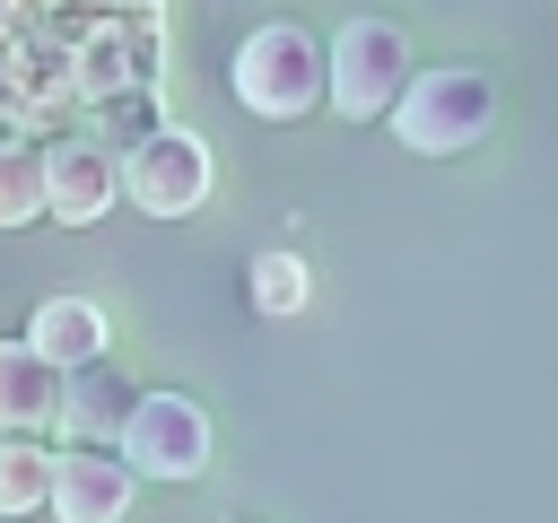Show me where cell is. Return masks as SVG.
<instances>
[{
  "label": "cell",
  "instance_id": "1",
  "mask_svg": "<svg viewBox=\"0 0 558 523\" xmlns=\"http://www.w3.org/2000/svg\"><path fill=\"white\" fill-rule=\"evenodd\" d=\"M235 105L262 113V122H305L314 105H331V44L296 17H262L244 44H235V70H227Z\"/></svg>",
  "mask_w": 558,
  "mask_h": 523
},
{
  "label": "cell",
  "instance_id": "2",
  "mask_svg": "<svg viewBox=\"0 0 558 523\" xmlns=\"http://www.w3.org/2000/svg\"><path fill=\"white\" fill-rule=\"evenodd\" d=\"M488 122H497V78L471 70V61L418 70V78L401 87V105H392V139H401L410 157H462V148L488 139Z\"/></svg>",
  "mask_w": 558,
  "mask_h": 523
},
{
  "label": "cell",
  "instance_id": "3",
  "mask_svg": "<svg viewBox=\"0 0 558 523\" xmlns=\"http://www.w3.org/2000/svg\"><path fill=\"white\" fill-rule=\"evenodd\" d=\"M418 78L401 17H340L331 35V113L340 122H392L401 87Z\"/></svg>",
  "mask_w": 558,
  "mask_h": 523
},
{
  "label": "cell",
  "instance_id": "4",
  "mask_svg": "<svg viewBox=\"0 0 558 523\" xmlns=\"http://www.w3.org/2000/svg\"><path fill=\"white\" fill-rule=\"evenodd\" d=\"M209 183H218V157H209V139L183 131V122H157V131L122 157V200L148 209V218H192V209L209 200Z\"/></svg>",
  "mask_w": 558,
  "mask_h": 523
},
{
  "label": "cell",
  "instance_id": "5",
  "mask_svg": "<svg viewBox=\"0 0 558 523\" xmlns=\"http://www.w3.org/2000/svg\"><path fill=\"white\" fill-rule=\"evenodd\" d=\"M0 105L9 122L35 139V131H61L78 113V70H70V44H52L44 26H17L0 44Z\"/></svg>",
  "mask_w": 558,
  "mask_h": 523
},
{
  "label": "cell",
  "instance_id": "6",
  "mask_svg": "<svg viewBox=\"0 0 558 523\" xmlns=\"http://www.w3.org/2000/svg\"><path fill=\"white\" fill-rule=\"evenodd\" d=\"M122 462L140 479H201L209 471V410L192 392H140L122 427Z\"/></svg>",
  "mask_w": 558,
  "mask_h": 523
},
{
  "label": "cell",
  "instance_id": "7",
  "mask_svg": "<svg viewBox=\"0 0 558 523\" xmlns=\"http://www.w3.org/2000/svg\"><path fill=\"white\" fill-rule=\"evenodd\" d=\"M44 192H52L44 218H61V227H96V218L122 200V148H105L96 131H61V139H44Z\"/></svg>",
  "mask_w": 558,
  "mask_h": 523
},
{
  "label": "cell",
  "instance_id": "8",
  "mask_svg": "<svg viewBox=\"0 0 558 523\" xmlns=\"http://www.w3.org/2000/svg\"><path fill=\"white\" fill-rule=\"evenodd\" d=\"M131 488H140V471L113 445H70L52 462V523H122Z\"/></svg>",
  "mask_w": 558,
  "mask_h": 523
},
{
  "label": "cell",
  "instance_id": "9",
  "mask_svg": "<svg viewBox=\"0 0 558 523\" xmlns=\"http://www.w3.org/2000/svg\"><path fill=\"white\" fill-rule=\"evenodd\" d=\"M131 410H140V392H131V375L122 366H70L61 375V436H78V445H113L122 453V427H131Z\"/></svg>",
  "mask_w": 558,
  "mask_h": 523
},
{
  "label": "cell",
  "instance_id": "10",
  "mask_svg": "<svg viewBox=\"0 0 558 523\" xmlns=\"http://www.w3.org/2000/svg\"><path fill=\"white\" fill-rule=\"evenodd\" d=\"M105 340H113V323H105V305L96 296H78V288H61V296H44L35 314H26V349L44 357V366H96L105 357Z\"/></svg>",
  "mask_w": 558,
  "mask_h": 523
},
{
  "label": "cell",
  "instance_id": "11",
  "mask_svg": "<svg viewBox=\"0 0 558 523\" xmlns=\"http://www.w3.org/2000/svg\"><path fill=\"white\" fill-rule=\"evenodd\" d=\"M61 418V366H44L26 340H0V436H44Z\"/></svg>",
  "mask_w": 558,
  "mask_h": 523
},
{
  "label": "cell",
  "instance_id": "12",
  "mask_svg": "<svg viewBox=\"0 0 558 523\" xmlns=\"http://www.w3.org/2000/svg\"><path fill=\"white\" fill-rule=\"evenodd\" d=\"M44 209H52V192H44V139L9 131L0 139V227H35Z\"/></svg>",
  "mask_w": 558,
  "mask_h": 523
},
{
  "label": "cell",
  "instance_id": "13",
  "mask_svg": "<svg viewBox=\"0 0 558 523\" xmlns=\"http://www.w3.org/2000/svg\"><path fill=\"white\" fill-rule=\"evenodd\" d=\"M52 462L35 436H0V514H52Z\"/></svg>",
  "mask_w": 558,
  "mask_h": 523
},
{
  "label": "cell",
  "instance_id": "14",
  "mask_svg": "<svg viewBox=\"0 0 558 523\" xmlns=\"http://www.w3.org/2000/svg\"><path fill=\"white\" fill-rule=\"evenodd\" d=\"M244 288H253V305H262V314H305V296H314V270H305V253L270 244V253H253Z\"/></svg>",
  "mask_w": 558,
  "mask_h": 523
},
{
  "label": "cell",
  "instance_id": "15",
  "mask_svg": "<svg viewBox=\"0 0 558 523\" xmlns=\"http://www.w3.org/2000/svg\"><path fill=\"white\" fill-rule=\"evenodd\" d=\"M87 131H96L105 148H122V157H131V148L157 131V96H148V87H131V96H105V105H87Z\"/></svg>",
  "mask_w": 558,
  "mask_h": 523
},
{
  "label": "cell",
  "instance_id": "16",
  "mask_svg": "<svg viewBox=\"0 0 558 523\" xmlns=\"http://www.w3.org/2000/svg\"><path fill=\"white\" fill-rule=\"evenodd\" d=\"M17 26H26V9H17V0H0V44H9Z\"/></svg>",
  "mask_w": 558,
  "mask_h": 523
},
{
  "label": "cell",
  "instance_id": "17",
  "mask_svg": "<svg viewBox=\"0 0 558 523\" xmlns=\"http://www.w3.org/2000/svg\"><path fill=\"white\" fill-rule=\"evenodd\" d=\"M9 131H17V122H9V105H0V139H9Z\"/></svg>",
  "mask_w": 558,
  "mask_h": 523
}]
</instances>
